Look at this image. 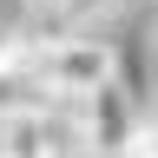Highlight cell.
I'll use <instances>...</instances> for the list:
<instances>
[{
	"label": "cell",
	"mask_w": 158,
	"mask_h": 158,
	"mask_svg": "<svg viewBox=\"0 0 158 158\" xmlns=\"http://www.w3.org/2000/svg\"><path fill=\"white\" fill-rule=\"evenodd\" d=\"M138 118H145V106L118 86H99L92 99H79V125H86V152H106V158H118V145L138 132Z\"/></svg>",
	"instance_id": "6da1fadb"
},
{
	"label": "cell",
	"mask_w": 158,
	"mask_h": 158,
	"mask_svg": "<svg viewBox=\"0 0 158 158\" xmlns=\"http://www.w3.org/2000/svg\"><path fill=\"white\" fill-rule=\"evenodd\" d=\"M118 158H158V118H138V132L118 145Z\"/></svg>",
	"instance_id": "7a4b0ae2"
},
{
	"label": "cell",
	"mask_w": 158,
	"mask_h": 158,
	"mask_svg": "<svg viewBox=\"0 0 158 158\" xmlns=\"http://www.w3.org/2000/svg\"><path fill=\"white\" fill-rule=\"evenodd\" d=\"M27 13H66V0H20Z\"/></svg>",
	"instance_id": "3957f363"
},
{
	"label": "cell",
	"mask_w": 158,
	"mask_h": 158,
	"mask_svg": "<svg viewBox=\"0 0 158 158\" xmlns=\"http://www.w3.org/2000/svg\"><path fill=\"white\" fill-rule=\"evenodd\" d=\"M152 7H158V0H152Z\"/></svg>",
	"instance_id": "8992f818"
},
{
	"label": "cell",
	"mask_w": 158,
	"mask_h": 158,
	"mask_svg": "<svg viewBox=\"0 0 158 158\" xmlns=\"http://www.w3.org/2000/svg\"><path fill=\"white\" fill-rule=\"evenodd\" d=\"M152 40H158V7H152Z\"/></svg>",
	"instance_id": "5b68a950"
},
{
	"label": "cell",
	"mask_w": 158,
	"mask_h": 158,
	"mask_svg": "<svg viewBox=\"0 0 158 158\" xmlns=\"http://www.w3.org/2000/svg\"><path fill=\"white\" fill-rule=\"evenodd\" d=\"M7 53H13V33H7V27H0V66H7Z\"/></svg>",
	"instance_id": "277c9868"
}]
</instances>
